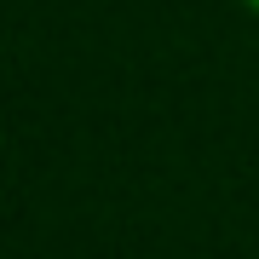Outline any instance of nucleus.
<instances>
[{"instance_id":"obj_1","label":"nucleus","mask_w":259,"mask_h":259,"mask_svg":"<svg viewBox=\"0 0 259 259\" xmlns=\"http://www.w3.org/2000/svg\"><path fill=\"white\" fill-rule=\"evenodd\" d=\"M242 6H253V12H259V0H242Z\"/></svg>"}]
</instances>
